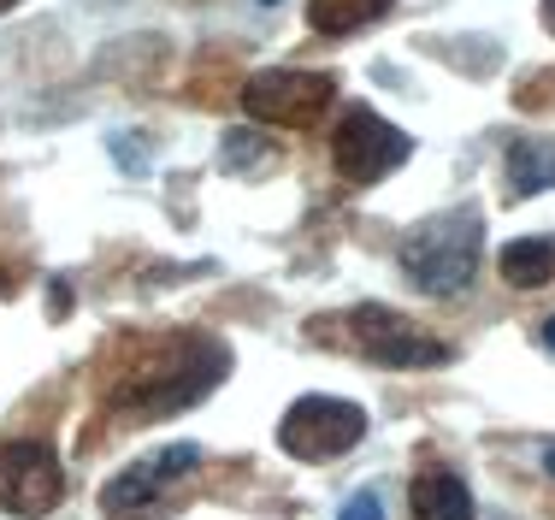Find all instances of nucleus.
Masks as SVG:
<instances>
[{
    "mask_svg": "<svg viewBox=\"0 0 555 520\" xmlns=\"http://www.w3.org/2000/svg\"><path fill=\"white\" fill-rule=\"evenodd\" d=\"M231 372V350L214 338H178L171 350L154 355V367L142 379H130L118 391V408H137V415H178V408L202 403L207 391Z\"/></svg>",
    "mask_w": 555,
    "mask_h": 520,
    "instance_id": "f257e3e1",
    "label": "nucleus"
},
{
    "mask_svg": "<svg viewBox=\"0 0 555 520\" xmlns=\"http://www.w3.org/2000/svg\"><path fill=\"white\" fill-rule=\"evenodd\" d=\"M72 308V290H65V278H54V314Z\"/></svg>",
    "mask_w": 555,
    "mask_h": 520,
    "instance_id": "2eb2a0df",
    "label": "nucleus"
},
{
    "mask_svg": "<svg viewBox=\"0 0 555 520\" xmlns=\"http://www.w3.org/2000/svg\"><path fill=\"white\" fill-rule=\"evenodd\" d=\"M272 160V142L260 137V130H231L224 137V149H219V166L224 172H260Z\"/></svg>",
    "mask_w": 555,
    "mask_h": 520,
    "instance_id": "ddd939ff",
    "label": "nucleus"
},
{
    "mask_svg": "<svg viewBox=\"0 0 555 520\" xmlns=\"http://www.w3.org/2000/svg\"><path fill=\"white\" fill-rule=\"evenodd\" d=\"M337 520H385V503H378V491H354Z\"/></svg>",
    "mask_w": 555,
    "mask_h": 520,
    "instance_id": "4468645a",
    "label": "nucleus"
},
{
    "mask_svg": "<svg viewBox=\"0 0 555 520\" xmlns=\"http://www.w3.org/2000/svg\"><path fill=\"white\" fill-rule=\"evenodd\" d=\"M190 468H202V449H195V444H166L160 456L137 461V468L113 473L107 485H101V515H113V520L149 515L154 503H160V491L171 485V479H183Z\"/></svg>",
    "mask_w": 555,
    "mask_h": 520,
    "instance_id": "6e6552de",
    "label": "nucleus"
},
{
    "mask_svg": "<svg viewBox=\"0 0 555 520\" xmlns=\"http://www.w3.org/2000/svg\"><path fill=\"white\" fill-rule=\"evenodd\" d=\"M544 350H550V355H555V314H550V319H544Z\"/></svg>",
    "mask_w": 555,
    "mask_h": 520,
    "instance_id": "dca6fc26",
    "label": "nucleus"
},
{
    "mask_svg": "<svg viewBox=\"0 0 555 520\" xmlns=\"http://www.w3.org/2000/svg\"><path fill=\"white\" fill-rule=\"evenodd\" d=\"M414 154V142H408V130H396L390 118H378L373 106H354L349 118L332 130V160L337 172L349 183H378L390 178L402 160Z\"/></svg>",
    "mask_w": 555,
    "mask_h": 520,
    "instance_id": "39448f33",
    "label": "nucleus"
},
{
    "mask_svg": "<svg viewBox=\"0 0 555 520\" xmlns=\"http://www.w3.org/2000/svg\"><path fill=\"white\" fill-rule=\"evenodd\" d=\"M555 190V142H514L508 149V195H544Z\"/></svg>",
    "mask_w": 555,
    "mask_h": 520,
    "instance_id": "9b49d317",
    "label": "nucleus"
},
{
    "mask_svg": "<svg viewBox=\"0 0 555 520\" xmlns=\"http://www.w3.org/2000/svg\"><path fill=\"white\" fill-rule=\"evenodd\" d=\"M361 437H366V415L354 403H343V396H301V403H289V415L278 420V444L296 461H337V456H349Z\"/></svg>",
    "mask_w": 555,
    "mask_h": 520,
    "instance_id": "7ed1b4c3",
    "label": "nucleus"
},
{
    "mask_svg": "<svg viewBox=\"0 0 555 520\" xmlns=\"http://www.w3.org/2000/svg\"><path fill=\"white\" fill-rule=\"evenodd\" d=\"M65 491V473H60V456L42 444V437H18V444L0 449V509L7 515H48Z\"/></svg>",
    "mask_w": 555,
    "mask_h": 520,
    "instance_id": "0eeeda50",
    "label": "nucleus"
},
{
    "mask_svg": "<svg viewBox=\"0 0 555 520\" xmlns=\"http://www.w3.org/2000/svg\"><path fill=\"white\" fill-rule=\"evenodd\" d=\"M479 249H485V219L473 207H449V213H431L426 225L402 237V272L414 278L420 290L431 296H455V290L473 284V266H479Z\"/></svg>",
    "mask_w": 555,
    "mask_h": 520,
    "instance_id": "f03ea898",
    "label": "nucleus"
},
{
    "mask_svg": "<svg viewBox=\"0 0 555 520\" xmlns=\"http://www.w3.org/2000/svg\"><path fill=\"white\" fill-rule=\"evenodd\" d=\"M337 96L332 72H260L243 84V106L248 118H267V125L284 130H308L325 118V106Z\"/></svg>",
    "mask_w": 555,
    "mask_h": 520,
    "instance_id": "20e7f679",
    "label": "nucleus"
},
{
    "mask_svg": "<svg viewBox=\"0 0 555 520\" xmlns=\"http://www.w3.org/2000/svg\"><path fill=\"white\" fill-rule=\"evenodd\" d=\"M544 24H550V30H555V0H544Z\"/></svg>",
    "mask_w": 555,
    "mask_h": 520,
    "instance_id": "a211bd4d",
    "label": "nucleus"
},
{
    "mask_svg": "<svg viewBox=\"0 0 555 520\" xmlns=\"http://www.w3.org/2000/svg\"><path fill=\"white\" fill-rule=\"evenodd\" d=\"M396 0H308V24L320 36H354L366 24H378Z\"/></svg>",
    "mask_w": 555,
    "mask_h": 520,
    "instance_id": "9d476101",
    "label": "nucleus"
},
{
    "mask_svg": "<svg viewBox=\"0 0 555 520\" xmlns=\"http://www.w3.org/2000/svg\"><path fill=\"white\" fill-rule=\"evenodd\" d=\"M12 7H18V0H0V12H12Z\"/></svg>",
    "mask_w": 555,
    "mask_h": 520,
    "instance_id": "6ab92c4d",
    "label": "nucleus"
},
{
    "mask_svg": "<svg viewBox=\"0 0 555 520\" xmlns=\"http://www.w3.org/2000/svg\"><path fill=\"white\" fill-rule=\"evenodd\" d=\"M408 503H414V520H473V497L449 468H420L414 485H408Z\"/></svg>",
    "mask_w": 555,
    "mask_h": 520,
    "instance_id": "1a4fd4ad",
    "label": "nucleus"
},
{
    "mask_svg": "<svg viewBox=\"0 0 555 520\" xmlns=\"http://www.w3.org/2000/svg\"><path fill=\"white\" fill-rule=\"evenodd\" d=\"M343 326L354 331V350H361L366 362H378V367H443L449 362V343L426 338L408 314L378 308V302L373 308H349Z\"/></svg>",
    "mask_w": 555,
    "mask_h": 520,
    "instance_id": "423d86ee",
    "label": "nucleus"
},
{
    "mask_svg": "<svg viewBox=\"0 0 555 520\" xmlns=\"http://www.w3.org/2000/svg\"><path fill=\"white\" fill-rule=\"evenodd\" d=\"M502 278L514 290H538L555 278V243L550 237H520V243L502 249Z\"/></svg>",
    "mask_w": 555,
    "mask_h": 520,
    "instance_id": "f8f14e48",
    "label": "nucleus"
},
{
    "mask_svg": "<svg viewBox=\"0 0 555 520\" xmlns=\"http://www.w3.org/2000/svg\"><path fill=\"white\" fill-rule=\"evenodd\" d=\"M544 473L555 479V444H544Z\"/></svg>",
    "mask_w": 555,
    "mask_h": 520,
    "instance_id": "f3484780",
    "label": "nucleus"
},
{
    "mask_svg": "<svg viewBox=\"0 0 555 520\" xmlns=\"http://www.w3.org/2000/svg\"><path fill=\"white\" fill-rule=\"evenodd\" d=\"M260 7H278V0H260Z\"/></svg>",
    "mask_w": 555,
    "mask_h": 520,
    "instance_id": "aec40b11",
    "label": "nucleus"
}]
</instances>
